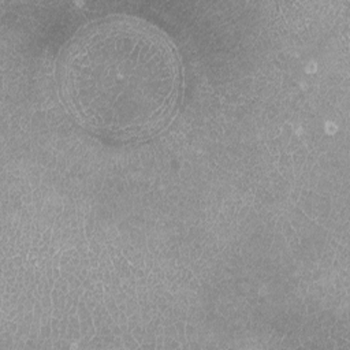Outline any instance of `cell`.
Segmentation results:
<instances>
[{"instance_id": "1", "label": "cell", "mask_w": 350, "mask_h": 350, "mask_svg": "<svg viewBox=\"0 0 350 350\" xmlns=\"http://www.w3.org/2000/svg\"><path fill=\"white\" fill-rule=\"evenodd\" d=\"M62 100L86 130L138 138L159 130L180 96L182 68L172 41L154 25L109 15L82 26L57 60Z\"/></svg>"}]
</instances>
